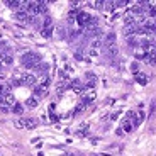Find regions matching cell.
<instances>
[{"label": "cell", "instance_id": "1", "mask_svg": "<svg viewBox=\"0 0 156 156\" xmlns=\"http://www.w3.org/2000/svg\"><path fill=\"white\" fill-rule=\"evenodd\" d=\"M39 63H43V61H41V56H39L37 53H26V55L20 58V65H22L24 68H27V70H34Z\"/></svg>", "mask_w": 156, "mask_h": 156}, {"label": "cell", "instance_id": "2", "mask_svg": "<svg viewBox=\"0 0 156 156\" xmlns=\"http://www.w3.org/2000/svg\"><path fill=\"white\" fill-rule=\"evenodd\" d=\"M26 12L29 16H39V2H26Z\"/></svg>", "mask_w": 156, "mask_h": 156}, {"label": "cell", "instance_id": "3", "mask_svg": "<svg viewBox=\"0 0 156 156\" xmlns=\"http://www.w3.org/2000/svg\"><path fill=\"white\" fill-rule=\"evenodd\" d=\"M36 124L37 122L32 121V119H19V121H16V126L17 127H27V129H34Z\"/></svg>", "mask_w": 156, "mask_h": 156}, {"label": "cell", "instance_id": "4", "mask_svg": "<svg viewBox=\"0 0 156 156\" xmlns=\"http://www.w3.org/2000/svg\"><path fill=\"white\" fill-rule=\"evenodd\" d=\"M0 61H2V65H4V66L12 65V61H14V56H12V49H10V48H9V49L5 51L2 56H0Z\"/></svg>", "mask_w": 156, "mask_h": 156}, {"label": "cell", "instance_id": "5", "mask_svg": "<svg viewBox=\"0 0 156 156\" xmlns=\"http://www.w3.org/2000/svg\"><path fill=\"white\" fill-rule=\"evenodd\" d=\"M48 70H49V66H48L46 63H39L37 66L34 68V76H46Z\"/></svg>", "mask_w": 156, "mask_h": 156}, {"label": "cell", "instance_id": "6", "mask_svg": "<svg viewBox=\"0 0 156 156\" xmlns=\"http://www.w3.org/2000/svg\"><path fill=\"white\" fill-rule=\"evenodd\" d=\"M119 49H117V44H110V46H104V55L107 58H115Z\"/></svg>", "mask_w": 156, "mask_h": 156}, {"label": "cell", "instance_id": "7", "mask_svg": "<svg viewBox=\"0 0 156 156\" xmlns=\"http://www.w3.org/2000/svg\"><path fill=\"white\" fill-rule=\"evenodd\" d=\"M85 80H87V87H88L90 90H94V87L97 85V76H95L92 71H87V73H85Z\"/></svg>", "mask_w": 156, "mask_h": 156}, {"label": "cell", "instance_id": "8", "mask_svg": "<svg viewBox=\"0 0 156 156\" xmlns=\"http://www.w3.org/2000/svg\"><path fill=\"white\" fill-rule=\"evenodd\" d=\"M115 32H107L104 37H102V43H104V46H110V44H115Z\"/></svg>", "mask_w": 156, "mask_h": 156}, {"label": "cell", "instance_id": "9", "mask_svg": "<svg viewBox=\"0 0 156 156\" xmlns=\"http://www.w3.org/2000/svg\"><path fill=\"white\" fill-rule=\"evenodd\" d=\"M92 20V17L88 16V14H83V12H78V17H76V22L80 24V26H88V22Z\"/></svg>", "mask_w": 156, "mask_h": 156}, {"label": "cell", "instance_id": "10", "mask_svg": "<svg viewBox=\"0 0 156 156\" xmlns=\"http://www.w3.org/2000/svg\"><path fill=\"white\" fill-rule=\"evenodd\" d=\"M134 122L131 121V119H129V117H126L124 121H122V131H126V133H133L134 131Z\"/></svg>", "mask_w": 156, "mask_h": 156}, {"label": "cell", "instance_id": "11", "mask_svg": "<svg viewBox=\"0 0 156 156\" xmlns=\"http://www.w3.org/2000/svg\"><path fill=\"white\" fill-rule=\"evenodd\" d=\"M95 100V92L94 90H90V92H87L85 95H83V105H87V104H92V102Z\"/></svg>", "mask_w": 156, "mask_h": 156}, {"label": "cell", "instance_id": "12", "mask_svg": "<svg viewBox=\"0 0 156 156\" xmlns=\"http://www.w3.org/2000/svg\"><path fill=\"white\" fill-rule=\"evenodd\" d=\"M29 17H31V16H29V14H27L26 10H19V12H16V19H17V20H22V22H24V20H29Z\"/></svg>", "mask_w": 156, "mask_h": 156}, {"label": "cell", "instance_id": "13", "mask_svg": "<svg viewBox=\"0 0 156 156\" xmlns=\"http://www.w3.org/2000/svg\"><path fill=\"white\" fill-rule=\"evenodd\" d=\"M41 34H43L44 37H51V36H53V26H44V27L41 29Z\"/></svg>", "mask_w": 156, "mask_h": 156}, {"label": "cell", "instance_id": "14", "mask_svg": "<svg viewBox=\"0 0 156 156\" xmlns=\"http://www.w3.org/2000/svg\"><path fill=\"white\" fill-rule=\"evenodd\" d=\"M4 97H5V104H7V105L12 107L14 104H17V102H16V97H14V94H5Z\"/></svg>", "mask_w": 156, "mask_h": 156}, {"label": "cell", "instance_id": "15", "mask_svg": "<svg viewBox=\"0 0 156 156\" xmlns=\"http://www.w3.org/2000/svg\"><path fill=\"white\" fill-rule=\"evenodd\" d=\"M71 88L76 90V92H82L83 85H82V82H80V80H73V82H71Z\"/></svg>", "mask_w": 156, "mask_h": 156}, {"label": "cell", "instance_id": "16", "mask_svg": "<svg viewBox=\"0 0 156 156\" xmlns=\"http://www.w3.org/2000/svg\"><path fill=\"white\" fill-rule=\"evenodd\" d=\"M136 82L141 83V85H146L148 83V76H144V75H141V73H136Z\"/></svg>", "mask_w": 156, "mask_h": 156}, {"label": "cell", "instance_id": "17", "mask_svg": "<svg viewBox=\"0 0 156 156\" xmlns=\"http://www.w3.org/2000/svg\"><path fill=\"white\" fill-rule=\"evenodd\" d=\"M26 104H27V107H31V109H34V107L37 105V97H29Z\"/></svg>", "mask_w": 156, "mask_h": 156}, {"label": "cell", "instance_id": "18", "mask_svg": "<svg viewBox=\"0 0 156 156\" xmlns=\"http://www.w3.org/2000/svg\"><path fill=\"white\" fill-rule=\"evenodd\" d=\"M22 110H24V107L20 105L19 102H17V104H14V105H12V112H14V114H22Z\"/></svg>", "mask_w": 156, "mask_h": 156}, {"label": "cell", "instance_id": "19", "mask_svg": "<svg viewBox=\"0 0 156 156\" xmlns=\"http://www.w3.org/2000/svg\"><path fill=\"white\" fill-rule=\"evenodd\" d=\"M100 55V49H95V48H88V56L90 58H97Z\"/></svg>", "mask_w": 156, "mask_h": 156}, {"label": "cell", "instance_id": "20", "mask_svg": "<svg viewBox=\"0 0 156 156\" xmlns=\"http://www.w3.org/2000/svg\"><path fill=\"white\" fill-rule=\"evenodd\" d=\"M129 2L127 0H117V2H114V9H121V7H126Z\"/></svg>", "mask_w": 156, "mask_h": 156}, {"label": "cell", "instance_id": "21", "mask_svg": "<svg viewBox=\"0 0 156 156\" xmlns=\"http://www.w3.org/2000/svg\"><path fill=\"white\" fill-rule=\"evenodd\" d=\"M127 46H131V48H134V46H137V39L134 37H127Z\"/></svg>", "mask_w": 156, "mask_h": 156}, {"label": "cell", "instance_id": "22", "mask_svg": "<svg viewBox=\"0 0 156 156\" xmlns=\"http://www.w3.org/2000/svg\"><path fill=\"white\" fill-rule=\"evenodd\" d=\"M48 2H39V14H44L46 12V9H48Z\"/></svg>", "mask_w": 156, "mask_h": 156}, {"label": "cell", "instance_id": "23", "mask_svg": "<svg viewBox=\"0 0 156 156\" xmlns=\"http://www.w3.org/2000/svg\"><path fill=\"white\" fill-rule=\"evenodd\" d=\"M114 9V2H104V10H112Z\"/></svg>", "mask_w": 156, "mask_h": 156}, {"label": "cell", "instance_id": "24", "mask_svg": "<svg viewBox=\"0 0 156 156\" xmlns=\"http://www.w3.org/2000/svg\"><path fill=\"white\" fill-rule=\"evenodd\" d=\"M137 119H139V122H143L146 119V114L143 112V110H141V112H137Z\"/></svg>", "mask_w": 156, "mask_h": 156}, {"label": "cell", "instance_id": "25", "mask_svg": "<svg viewBox=\"0 0 156 156\" xmlns=\"http://www.w3.org/2000/svg\"><path fill=\"white\" fill-rule=\"evenodd\" d=\"M137 66H139L137 63H133V65H131V70H133V73H134V75H136V73H139V71H137Z\"/></svg>", "mask_w": 156, "mask_h": 156}, {"label": "cell", "instance_id": "26", "mask_svg": "<svg viewBox=\"0 0 156 156\" xmlns=\"http://www.w3.org/2000/svg\"><path fill=\"white\" fill-rule=\"evenodd\" d=\"M75 58H76L78 61H82V59H83V55H82V53H80V51H78L76 55H75Z\"/></svg>", "mask_w": 156, "mask_h": 156}, {"label": "cell", "instance_id": "27", "mask_svg": "<svg viewBox=\"0 0 156 156\" xmlns=\"http://www.w3.org/2000/svg\"><path fill=\"white\" fill-rule=\"evenodd\" d=\"M117 117H119V112H114L112 115H110V119H112V121H115Z\"/></svg>", "mask_w": 156, "mask_h": 156}, {"label": "cell", "instance_id": "28", "mask_svg": "<svg viewBox=\"0 0 156 156\" xmlns=\"http://www.w3.org/2000/svg\"><path fill=\"white\" fill-rule=\"evenodd\" d=\"M154 22H156V17H154Z\"/></svg>", "mask_w": 156, "mask_h": 156}]
</instances>
